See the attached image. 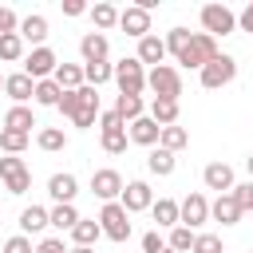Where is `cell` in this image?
<instances>
[{"instance_id": "1", "label": "cell", "mask_w": 253, "mask_h": 253, "mask_svg": "<svg viewBox=\"0 0 253 253\" xmlns=\"http://www.w3.org/2000/svg\"><path fill=\"white\" fill-rule=\"evenodd\" d=\"M166 55H174L182 67L202 71V67H206V63H213L221 51H217V40H213V36H206V32L170 28V32H166Z\"/></svg>"}, {"instance_id": "2", "label": "cell", "mask_w": 253, "mask_h": 253, "mask_svg": "<svg viewBox=\"0 0 253 253\" xmlns=\"http://www.w3.org/2000/svg\"><path fill=\"white\" fill-rule=\"evenodd\" d=\"M115 83H119V95H142L146 91V67L138 63V55L115 63Z\"/></svg>"}, {"instance_id": "3", "label": "cell", "mask_w": 253, "mask_h": 253, "mask_svg": "<svg viewBox=\"0 0 253 253\" xmlns=\"http://www.w3.org/2000/svg\"><path fill=\"white\" fill-rule=\"evenodd\" d=\"M146 87L154 91V99H174V103H178V95H182V75H178V67L162 63V67H150V71H146Z\"/></svg>"}, {"instance_id": "4", "label": "cell", "mask_w": 253, "mask_h": 253, "mask_svg": "<svg viewBox=\"0 0 253 253\" xmlns=\"http://www.w3.org/2000/svg\"><path fill=\"white\" fill-rule=\"evenodd\" d=\"M99 225H103V237H111V241H126L130 237V213L123 210V202H103Z\"/></svg>"}, {"instance_id": "5", "label": "cell", "mask_w": 253, "mask_h": 253, "mask_svg": "<svg viewBox=\"0 0 253 253\" xmlns=\"http://www.w3.org/2000/svg\"><path fill=\"white\" fill-rule=\"evenodd\" d=\"M202 28H206V36H229V32H237V16L225 8V4H206L202 8Z\"/></svg>"}, {"instance_id": "6", "label": "cell", "mask_w": 253, "mask_h": 253, "mask_svg": "<svg viewBox=\"0 0 253 253\" xmlns=\"http://www.w3.org/2000/svg\"><path fill=\"white\" fill-rule=\"evenodd\" d=\"M55 67H59V55H55L47 43H43V47H32V51L24 55V75H32L36 83H40V79H51Z\"/></svg>"}, {"instance_id": "7", "label": "cell", "mask_w": 253, "mask_h": 253, "mask_svg": "<svg viewBox=\"0 0 253 253\" xmlns=\"http://www.w3.org/2000/svg\"><path fill=\"white\" fill-rule=\"evenodd\" d=\"M198 75H202V87H206V91H217V87L233 83V75H237V59H233V55H217V59L206 63Z\"/></svg>"}, {"instance_id": "8", "label": "cell", "mask_w": 253, "mask_h": 253, "mask_svg": "<svg viewBox=\"0 0 253 253\" xmlns=\"http://www.w3.org/2000/svg\"><path fill=\"white\" fill-rule=\"evenodd\" d=\"M0 178H4V190H8V194H28V186H32V170H28L16 154L0 158Z\"/></svg>"}, {"instance_id": "9", "label": "cell", "mask_w": 253, "mask_h": 253, "mask_svg": "<svg viewBox=\"0 0 253 253\" xmlns=\"http://www.w3.org/2000/svg\"><path fill=\"white\" fill-rule=\"evenodd\" d=\"M123 174L119 170H95L91 174V194L95 198H103V202H119L123 198Z\"/></svg>"}, {"instance_id": "10", "label": "cell", "mask_w": 253, "mask_h": 253, "mask_svg": "<svg viewBox=\"0 0 253 253\" xmlns=\"http://www.w3.org/2000/svg\"><path fill=\"white\" fill-rule=\"evenodd\" d=\"M178 210H182V225H186V229H198V225L210 221V202H206V194H190V198H182Z\"/></svg>"}, {"instance_id": "11", "label": "cell", "mask_w": 253, "mask_h": 253, "mask_svg": "<svg viewBox=\"0 0 253 253\" xmlns=\"http://www.w3.org/2000/svg\"><path fill=\"white\" fill-rule=\"evenodd\" d=\"M119 28H123L126 36L142 40V36H150V12H146V8H138V4H130V8H123V12H119Z\"/></svg>"}, {"instance_id": "12", "label": "cell", "mask_w": 253, "mask_h": 253, "mask_svg": "<svg viewBox=\"0 0 253 253\" xmlns=\"http://www.w3.org/2000/svg\"><path fill=\"white\" fill-rule=\"evenodd\" d=\"M4 91L12 99V107H28V99H36V79L16 71V75H4Z\"/></svg>"}, {"instance_id": "13", "label": "cell", "mask_w": 253, "mask_h": 253, "mask_svg": "<svg viewBox=\"0 0 253 253\" xmlns=\"http://www.w3.org/2000/svg\"><path fill=\"white\" fill-rule=\"evenodd\" d=\"M119 202H123V210H126V213H142V210H150V206H154V194H150V186H146V182H126Z\"/></svg>"}, {"instance_id": "14", "label": "cell", "mask_w": 253, "mask_h": 253, "mask_svg": "<svg viewBox=\"0 0 253 253\" xmlns=\"http://www.w3.org/2000/svg\"><path fill=\"white\" fill-rule=\"evenodd\" d=\"M202 182H206V190H217V194H229V190L237 186L229 162H210V166L202 170Z\"/></svg>"}, {"instance_id": "15", "label": "cell", "mask_w": 253, "mask_h": 253, "mask_svg": "<svg viewBox=\"0 0 253 253\" xmlns=\"http://www.w3.org/2000/svg\"><path fill=\"white\" fill-rule=\"evenodd\" d=\"M47 194L55 198V206H75V194H79L75 174H51L47 178Z\"/></svg>"}, {"instance_id": "16", "label": "cell", "mask_w": 253, "mask_h": 253, "mask_svg": "<svg viewBox=\"0 0 253 253\" xmlns=\"http://www.w3.org/2000/svg\"><path fill=\"white\" fill-rule=\"evenodd\" d=\"M210 217L221 221V225H237V221H241V206H237L233 190H229V194H217V198L210 202Z\"/></svg>"}, {"instance_id": "17", "label": "cell", "mask_w": 253, "mask_h": 253, "mask_svg": "<svg viewBox=\"0 0 253 253\" xmlns=\"http://www.w3.org/2000/svg\"><path fill=\"white\" fill-rule=\"evenodd\" d=\"M126 134H130V142H138V146H150V150H154V146H158V138H162V126H158L150 115H142V119H134V123H130V130H126Z\"/></svg>"}, {"instance_id": "18", "label": "cell", "mask_w": 253, "mask_h": 253, "mask_svg": "<svg viewBox=\"0 0 253 253\" xmlns=\"http://www.w3.org/2000/svg\"><path fill=\"white\" fill-rule=\"evenodd\" d=\"M107 51H111V43H107L103 32H87V36L79 40V55H83V63H103Z\"/></svg>"}, {"instance_id": "19", "label": "cell", "mask_w": 253, "mask_h": 253, "mask_svg": "<svg viewBox=\"0 0 253 253\" xmlns=\"http://www.w3.org/2000/svg\"><path fill=\"white\" fill-rule=\"evenodd\" d=\"M138 63H142V67H146V63H150V67H162V63H166V40H158L154 32L142 36V40H138Z\"/></svg>"}, {"instance_id": "20", "label": "cell", "mask_w": 253, "mask_h": 253, "mask_svg": "<svg viewBox=\"0 0 253 253\" xmlns=\"http://www.w3.org/2000/svg\"><path fill=\"white\" fill-rule=\"evenodd\" d=\"M150 213H154V225H158V229H174V225H182V210H178L174 198H158V202L150 206Z\"/></svg>"}, {"instance_id": "21", "label": "cell", "mask_w": 253, "mask_h": 253, "mask_svg": "<svg viewBox=\"0 0 253 253\" xmlns=\"http://www.w3.org/2000/svg\"><path fill=\"white\" fill-rule=\"evenodd\" d=\"M20 40H24V43H36V47H43V40H47V20H43L40 12L24 16V20H20Z\"/></svg>"}, {"instance_id": "22", "label": "cell", "mask_w": 253, "mask_h": 253, "mask_svg": "<svg viewBox=\"0 0 253 253\" xmlns=\"http://www.w3.org/2000/svg\"><path fill=\"white\" fill-rule=\"evenodd\" d=\"M32 126H40V123H36V115H32V107H8V115H4V130L32 134Z\"/></svg>"}, {"instance_id": "23", "label": "cell", "mask_w": 253, "mask_h": 253, "mask_svg": "<svg viewBox=\"0 0 253 253\" xmlns=\"http://www.w3.org/2000/svg\"><path fill=\"white\" fill-rule=\"evenodd\" d=\"M51 225V217H47V210L43 206H28L24 213H20V233L28 237V233H43Z\"/></svg>"}, {"instance_id": "24", "label": "cell", "mask_w": 253, "mask_h": 253, "mask_svg": "<svg viewBox=\"0 0 253 253\" xmlns=\"http://www.w3.org/2000/svg\"><path fill=\"white\" fill-rule=\"evenodd\" d=\"M51 79H55L63 91H79V87L87 83V75H83V67H79V63H59Z\"/></svg>"}, {"instance_id": "25", "label": "cell", "mask_w": 253, "mask_h": 253, "mask_svg": "<svg viewBox=\"0 0 253 253\" xmlns=\"http://www.w3.org/2000/svg\"><path fill=\"white\" fill-rule=\"evenodd\" d=\"M115 111H119V119L130 126L134 119H142V111H146V103H142V95H119V103H115Z\"/></svg>"}, {"instance_id": "26", "label": "cell", "mask_w": 253, "mask_h": 253, "mask_svg": "<svg viewBox=\"0 0 253 253\" xmlns=\"http://www.w3.org/2000/svg\"><path fill=\"white\" fill-rule=\"evenodd\" d=\"M150 119L158 126H174L178 123V103L174 99H150Z\"/></svg>"}, {"instance_id": "27", "label": "cell", "mask_w": 253, "mask_h": 253, "mask_svg": "<svg viewBox=\"0 0 253 253\" xmlns=\"http://www.w3.org/2000/svg\"><path fill=\"white\" fill-rule=\"evenodd\" d=\"M174 166H178V162H174V154H170V150H162V146H154V150L146 154V170H150V174H158V178L174 174Z\"/></svg>"}, {"instance_id": "28", "label": "cell", "mask_w": 253, "mask_h": 253, "mask_svg": "<svg viewBox=\"0 0 253 253\" xmlns=\"http://www.w3.org/2000/svg\"><path fill=\"white\" fill-rule=\"evenodd\" d=\"M47 217H51V225H55L59 233H71V229L79 225V210H75V206H51Z\"/></svg>"}, {"instance_id": "29", "label": "cell", "mask_w": 253, "mask_h": 253, "mask_svg": "<svg viewBox=\"0 0 253 253\" xmlns=\"http://www.w3.org/2000/svg\"><path fill=\"white\" fill-rule=\"evenodd\" d=\"M99 237H103V225H99L95 217H91V221H87V217H79V225L71 229V241H75V245H87V249H91Z\"/></svg>"}, {"instance_id": "30", "label": "cell", "mask_w": 253, "mask_h": 253, "mask_svg": "<svg viewBox=\"0 0 253 253\" xmlns=\"http://www.w3.org/2000/svg\"><path fill=\"white\" fill-rule=\"evenodd\" d=\"M158 146L162 150H170V154H178L182 146H190V134H186V126H162V138H158Z\"/></svg>"}, {"instance_id": "31", "label": "cell", "mask_w": 253, "mask_h": 253, "mask_svg": "<svg viewBox=\"0 0 253 253\" xmlns=\"http://www.w3.org/2000/svg\"><path fill=\"white\" fill-rule=\"evenodd\" d=\"M59 99H63V87L55 79H40L36 83V103L40 107H59Z\"/></svg>"}, {"instance_id": "32", "label": "cell", "mask_w": 253, "mask_h": 253, "mask_svg": "<svg viewBox=\"0 0 253 253\" xmlns=\"http://www.w3.org/2000/svg\"><path fill=\"white\" fill-rule=\"evenodd\" d=\"M36 142H40V150L55 154V150H63V146H67V134H63L59 126H43V130L36 134Z\"/></svg>"}, {"instance_id": "33", "label": "cell", "mask_w": 253, "mask_h": 253, "mask_svg": "<svg viewBox=\"0 0 253 253\" xmlns=\"http://www.w3.org/2000/svg\"><path fill=\"white\" fill-rule=\"evenodd\" d=\"M194 229H186V225H174L170 229V237H166V245L174 249V253H194Z\"/></svg>"}, {"instance_id": "34", "label": "cell", "mask_w": 253, "mask_h": 253, "mask_svg": "<svg viewBox=\"0 0 253 253\" xmlns=\"http://www.w3.org/2000/svg\"><path fill=\"white\" fill-rule=\"evenodd\" d=\"M91 20H95V28H99V32L119 28V8H115V4H95V8H91Z\"/></svg>"}, {"instance_id": "35", "label": "cell", "mask_w": 253, "mask_h": 253, "mask_svg": "<svg viewBox=\"0 0 253 253\" xmlns=\"http://www.w3.org/2000/svg\"><path fill=\"white\" fill-rule=\"evenodd\" d=\"M83 75H87L91 87H103L107 79H115V63H107V59L103 63H83Z\"/></svg>"}, {"instance_id": "36", "label": "cell", "mask_w": 253, "mask_h": 253, "mask_svg": "<svg viewBox=\"0 0 253 253\" xmlns=\"http://www.w3.org/2000/svg\"><path fill=\"white\" fill-rule=\"evenodd\" d=\"M0 59H4V63H16V59H24V40H20V32H12V36H0Z\"/></svg>"}, {"instance_id": "37", "label": "cell", "mask_w": 253, "mask_h": 253, "mask_svg": "<svg viewBox=\"0 0 253 253\" xmlns=\"http://www.w3.org/2000/svg\"><path fill=\"white\" fill-rule=\"evenodd\" d=\"M28 138H32V134H20V130H4V126H0V150H4V154H20V150L28 146Z\"/></svg>"}, {"instance_id": "38", "label": "cell", "mask_w": 253, "mask_h": 253, "mask_svg": "<svg viewBox=\"0 0 253 253\" xmlns=\"http://www.w3.org/2000/svg\"><path fill=\"white\" fill-rule=\"evenodd\" d=\"M83 87H87V83H83ZM83 87H79V91H63L59 111H63L67 119H75V115H79V107H83Z\"/></svg>"}, {"instance_id": "39", "label": "cell", "mask_w": 253, "mask_h": 253, "mask_svg": "<svg viewBox=\"0 0 253 253\" xmlns=\"http://www.w3.org/2000/svg\"><path fill=\"white\" fill-rule=\"evenodd\" d=\"M126 142H130L126 130H107V134H103V150H107V154H123Z\"/></svg>"}, {"instance_id": "40", "label": "cell", "mask_w": 253, "mask_h": 253, "mask_svg": "<svg viewBox=\"0 0 253 253\" xmlns=\"http://www.w3.org/2000/svg\"><path fill=\"white\" fill-rule=\"evenodd\" d=\"M194 253H225V249H221V237L217 233H198L194 237Z\"/></svg>"}, {"instance_id": "41", "label": "cell", "mask_w": 253, "mask_h": 253, "mask_svg": "<svg viewBox=\"0 0 253 253\" xmlns=\"http://www.w3.org/2000/svg\"><path fill=\"white\" fill-rule=\"evenodd\" d=\"M99 130H103V134H107V130H126V123L119 119V111H103V115H99Z\"/></svg>"}, {"instance_id": "42", "label": "cell", "mask_w": 253, "mask_h": 253, "mask_svg": "<svg viewBox=\"0 0 253 253\" xmlns=\"http://www.w3.org/2000/svg\"><path fill=\"white\" fill-rule=\"evenodd\" d=\"M233 198H237L241 213H245V210H253V182H241V186H233Z\"/></svg>"}, {"instance_id": "43", "label": "cell", "mask_w": 253, "mask_h": 253, "mask_svg": "<svg viewBox=\"0 0 253 253\" xmlns=\"http://www.w3.org/2000/svg\"><path fill=\"white\" fill-rule=\"evenodd\" d=\"M12 32H20V16L12 8H0V36H12Z\"/></svg>"}, {"instance_id": "44", "label": "cell", "mask_w": 253, "mask_h": 253, "mask_svg": "<svg viewBox=\"0 0 253 253\" xmlns=\"http://www.w3.org/2000/svg\"><path fill=\"white\" fill-rule=\"evenodd\" d=\"M4 253H36V249H32V241H28L24 233H16V237L4 241Z\"/></svg>"}, {"instance_id": "45", "label": "cell", "mask_w": 253, "mask_h": 253, "mask_svg": "<svg viewBox=\"0 0 253 253\" xmlns=\"http://www.w3.org/2000/svg\"><path fill=\"white\" fill-rule=\"evenodd\" d=\"M142 249H146V253H162V249H166V241H162V233H158V229H150V233H142Z\"/></svg>"}, {"instance_id": "46", "label": "cell", "mask_w": 253, "mask_h": 253, "mask_svg": "<svg viewBox=\"0 0 253 253\" xmlns=\"http://www.w3.org/2000/svg\"><path fill=\"white\" fill-rule=\"evenodd\" d=\"M36 253H67V245H63V237H43L36 245Z\"/></svg>"}, {"instance_id": "47", "label": "cell", "mask_w": 253, "mask_h": 253, "mask_svg": "<svg viewBox=\"0 0 253 253\" xmlns=\"http://www.w3.org/2000/svg\"><path fill=\"white\" fill-rule=\"evenodd\" d=\"M237 28H241V32H249V36H253V0H249V4H245V8H241V16H237Z\"/></svg>"}, {"instance_id": "48", "label": "cell", "mask_w": 253, "mask_h": 253, "mask_svg": "<svg viewBox=\"0 0 253 253\" xmlns=\"http://www.w3.org/2000/svg\"><path fill=\"white\" fill-rule=\"evenodd\" d=\"M83 12H87L83 0H63V16H83Z\"/></svg>"}, {"instance_id": "49", "label": "cell", "mask_w": 253, "mask_h": 253, "mask_svg": "<svg viewBox=\"0 0 253 253\" xmlns=\"http://www.w3.org/2000/svg\"><path fill=\"white\" fill-rule=\"evenodd\" d=\"M67 253H95V249H87V245H75V249H67Z\"/></svg>"}, {"instance_id": "50", "label": "cell", "mask_w": 253, "mask_h": 253, "mask_svg": "<svg viewBox=\"0 0 253 253\" xmlns=\"http://www.w3.org/2000/svg\"><path fill=\"white\" fill-rule=\"evenodd\" d=\"M245 170H249V182H253V154L245 158Z\"/></svg>"}, {"instance_id": "51", "label": "cell", "mask_w": 253, "mask_h": 253, "mask_svg": "<svg viewBox=\"0 0 253 253\" xmlns=\"http://www.w3.org/2000/svg\"><path fill=\"white\" fill-rule=\"evenodd\" d=\"M162 253H174V249H170V245H166V249H162Z\"/></svg>"}, {"instance_id": "52", "label": "cell", "mask_w": 253, "mask_h": 253, "mask_svg": "<svg viewBox=\"0 0 253 253\" xmlns=\"http://www.w3.org/2000/svg\"><path fill=\"white\" fill-rule=\"evenodd\" d=\"M0 87H4V75H0Z\"/></svg>"}]
</instances>
